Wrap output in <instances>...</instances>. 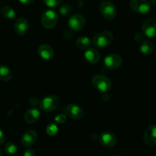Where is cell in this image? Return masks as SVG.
I'll list each match as a JSON object with an SVG mask.
<instances>
[{
    "label": "cell",
    "instance_id": "e575fe53",
    "mask_svg": "<svg viewBox=\"0 0 156 156\" xmlns=\"http://www.w3.org/2000/svg\"><path fill=\"white\" fill-rule=\"evenodd\" d=\"M77 1H79V0H77Z\"/></svg>",
    "mask_w": 156,
    "mask_h": 156
},
{
    "label": "cell",
    "instance_id": "8992f818",
    "mask_svg": "<svg viewBox=\"0 0 156 156\" xmlns=\"http://www.w3.org/2000/svg\"><path fill=\"white\" fill-rule=\"evenodd\" d=\"M130 8L139 14H146L151 10V5L147 0H130Z\"/></svg>",
    "mask_w": 156,
    "mask_h": 156
},
{
    "label": "cell",
    "instance_id": "836d02e7",
    "mask_svg": "<svg viewBox=\"0 0 156 156\" xmlns=\"http://www.w3.org/2000/svg\"><path fill=\"white\" fill-rule=\"evenodd\" d=\"M116 156H120V155H116Z\"/></svg>",
    "mask_w": 156,
    "mask_h": 156
},
{
    "label": "cell",
    "instance_id": "5bb4252c",
    "mask_svg": "<svg viewBox=\"0 0 156 156\" xmlns=\"http://www.w3.org/2000/svg\"><path fill=\"white\" fill-rule=\"evenodd\" d=\"M37 139V134L34 130L29 129L23 134L21 137V144L26 147H30L36 142Z\"/></svg>",
    "mask_w": 156,
    "mask_h": 156
},
{
    "label": "cell",
    "instance_id": "1f68e13d",
    "mask_svg": "<svg viewBox=\"0 0 156 156\" xmlns=\"http://www.w3.org/2000/svg\"><path fill=\"white\" fill-rule=\"evenodd\" d=\"M0 156H1V151H0Z\"/></svg>",
    "mask_w": 156,
    "mask_h": 156
},
{
    "label": "cell",
    "instance_id": "d4e9b609",
    "mask_svg": "<svg viewBox=\"0 0 156 156\" xmlns=\"http://www.w3.org/2000/svg\"><path fill=\"white\" fill-rule=\"evenodd\" d=\"M45 3L46 6L50 8H56L59 6L61 2V0H43Z\"/></svg>",
    "mask_w": 156,
    "mask_h": 156
},
{
    "label": "cell",
    "instance_id": "2e32d148",
    "mask_svg": "<svg viewBox=\"0 0 156 156\" xmlns=\"http://www.w3.org/2000/svg\"><path fill=\"white\" fill-rule=\"evenodd\" d=\"M29 28L28 21L24 18H19L15 23V30L19 35H24Z\"/></svg>",
    "mask_w": 156,
    "mask_h": 156
},
{
    "label": "cell",
    "instance_id": "277c9868",
    "mask_svg": "<svg viewBox=\"0 0 156 156\" xmlns=\"http://www.w3.org/2000/svg\"><path fill=\"white\" fill-rule=\"evenodd\" d=\"M59 104V98L55 95H48L41 99L40 107L44 112L50 113L56 110Z\"/></svg>",
    "mask_w": 156,
    "mask_h": 156
},
{
    "label": "cell",
    "instance_id": "ffe728a7",
    "mask_svg": "<svg viewBox=\"0 0 156 156\" xmlns=\"http://www.w3.org/2000/svg\"><path fill=\"white\" fill-rule=\"evenodd\" d=\"M1 14L4 18H8V19H14L15 18L16 14H15V10L10 6H3L1 9Z\"/></svg>",
    "mask_w": 156,
    "mask_h": 156
},
{
    "label": "cell",
    "instance_id": "7a4b0ae2",
    "mask_svg": "<svg viewBox=\"0 0 156 156\" xmlns=\"http://www.w3.org/2000/svg\"><path fill=\"white\" fill-rule=\"evenodd\" d=\"M92 85L94 88L102 93H106L111 90L112 83L111 80L103 75H94L92 78Z\"/></svg>",
    "mask_w": 156,
    "mask_h": 156
},
{
    "label": "cell",
    "instance_id": "52a82bcc",
    "mask_svg": "<svg viewBox=\"0 0 156 156\" xmlns=\"http://www.w3.org/2000/svg\"><path fill=\"white\" fill-rule=\"evenodd\" d=\"M143 33L148 38H153L156 37V19L148 18L143 22L142 26Z\"/></svg>",
    "mask_w": 156,
    "mask_h": 156
},
{
    "label": "cell",
    "instance_id": "ac0fdd59",
    "mask_svg": "<svg viewBox=\"0 0 156 156\" xmlns=\"http://www.w3.org/2000/svg\"><path fill=\"white\" fill-rule=\"evenodd\" d=\"M140 51L144 55H150L154 51V44L149 40H145L140 45Z\"/></svg>",
    "mask_w": 156,
    "mask_h": 156
},
{
    "label": "cell",
    "instance_id": "4dcf8cb0",
    "mask_svg": "<svg viewBox=\"0 0 156 156\" xmlns=\"http://www.w3.org/2000/svg\"><path fill=\"white\" fill-rule=\"evenodd\" d=\"M147 1L149 2V3H153V4L156 3V0H147Z\"/></svg>",
    "mask_w": 156,
    "mask_h": 156
},
{
    "label": "cell",
    "instance_id": "4fadbf2b",
    "mask_svg": "<svg viewBox=\"0 0 156 156\" xmlns=\"http://www.w3.org/2000/svg\"><path fill=\"white\" fill-rule=\"evenodd\" d=\"M84 57L85 60L91 64H95L98 63L100 61V54L98 51L97 49L94 47H88L85 49V51L84 53Z\"/></svg>",
    "mask_w": 156,
    "mask_h": 156
},
{
    "label": "cell",
    "instance_id": "484cf974",
    "mask_svg": "<svg viewBox=\"0 0 156 156\" xmlns=\"http://www.w3.org/2000/svg\"><path fill=\"white\" fill-rule=\"evenodd\" d=\"M66 117L65 115L63 114L57 115V116L55 117V120L57 122H59V123H63L66 121Z\"/></svg>",
    "mask_w": 156,
    "mask_h": 156
},
{
    "label": "cell",
    "instance_id": "7c38bea8",
    "mask_svg": "<svg viewBox=\"0 0 156 156\" xmlns=\"http://www.w3.org/2000/svg\"><path fill=\"white\" fill-rule=\"evenodd\" d=\"M143 140L146 145L150 146L156 145V125H151L146 128Z\"/></svg>",
    "mask_w": 156,
    "mask_h": 156
},
{
    "label": "cell",
    "instance_id": "d6986e66",
    "mask_svg": "<svg viewBox=\"0 0 156 156\" xmlns=\"http://www.w3.org/2000/svg\"><path fill=\"white\" fill-rule=\"evenodd\" d=\"M12 77V70L8 66L0 65V80L3 81H9Z\"/></svg>",
    "mask_w": 156,
    "mask_h": 156
},
{
    "label": "cell",
    "instance_id": "7402d4cb",
    "mask_svg": "<svg viewBox=\"0 0 156 156\" xmlns=\"http://www.w3.org/2000/svg\"><path fill=\"white\" fill-rule=\"evenodd\" d=\"M5 150L7 154L13 155V154H16V152L18 151V147L12 142H7L5 145Z\"/></svg>",
    "mask_w": 156,
    "mask_h": 156
},
{
    "label": "cell",
    "instance_id": "3957f363",
    "mask_svg": "<svg viewBox=\"0 0 156 156\" xmlns=\"http://www.w3.org/2000/svg\"><path fill=\"white\" fill-rule=\"evenodd\" d=\"M41 24L45 28L51 29L57 24L59 16L58 14L53 10H46L41 15Z\"/></svg>",
    "mask_w": 156,
    "mask_h": 156
},
{
    "label": "cell",
    "instance_id": "d6a6232c",
    "mask_svg": "<svg viewBox=\"0 0 156 156\" xmlns=\"http://www.w3.org/2000/svg\"><path fill=\"white\" fill-rule=\"evenodd\" d=\"M100 1H105V0H100Z\"/></svg>",
    "mask_w": 156,
    "mask_h": 156
},
{
    "label": "cell",
    "instance_id": "e0dca14e",
    "mask_svg": "<svg viewBox=\"0 0 156 156\" xmlns=\"http://www.w3.org/2000/svg\"><path fill=\"white\" fill-rule=\"evenodd\" d=\"M40 117V111L35 108L29 109L24 115V120L27 123L32 124L37 121Z\"/></svg>",
    "mask_w": 156,
    "mask_h": 156
},
{
    "label": "cell",
    "instance_id": "83f0119b",
    "mask_svg": "<svg viewBox=\"0 0 156 156\" xmlns=\"http://www.w3.org/2000/svg\"><path fill=\"white\" fill-rule=\"evenodd\" d=\"M24 156H36L35 152L32 148H27L24 152Z\"/></svg>",
    "mask_w": 156,
    "mask_h": 156
},
{
    "label": "cell",
    "instance_id": "f546056e",
    "mask_svg": "<svg viewBox=\"0 0 156 156\" xmlns=\"http://www.w3.org/2000/svg\"><path fill=\"white\" fill-rule=\"evenodd\" d=\"M20 2L21 3V4H24V5H26V6H28V5H30L33 3L34 0H19Z\"/></svg>",
    "mask_w": 156,
    "mask_h": 156
},
{
    "label": "cell",
    "instance_id": "5b68a950",
    "mask_svg": "<svg viewBox=\"0 0 156 156\" xmlns=\"http://www.w3.org/2000/svg\"><path fill=\"white\" fill-rule=\"evenodd\" d=\"M99 9L105 19L108 21H112L116 18L117 9L114 3L111 2V1H104L101 4Z\"/></svg>",
    "mask_w": 156,
    "mask_h": 156
},
{
    "label": "cell",
    "instance_id": "30bf717a",
    "mask_svg": "<svg viewBox=\"0 0 156 156\" xmlns=\"http://www.w3.org/2000/svg\"><path fill=\"white\" fill-rule=\"evenodd\" d=\"M69 27L73 31H80L85 27V19L82 15L76 14L70 17L69 20Z\"/></svg>",
    "mask_w": 156,
    "mask_h": 156
},
{
    "label": "cell",
    "instance_id": "cb8c5ba5",
    "mask_svg": "<svg viewBox=\"0 0 156 156\" xmlns=\"http://www.w3.org/2000/svg\"><path fill=\"white\" fill-rule=\"evenodd\" d=\"M73 10V7L69 4H66L59 8V12L62 15H67Z\"/></svg>",
    "mask_w": 156,
    "mask_h": 156
},
{
    "label": "cell",
    "instance_id": "8fae6325",
    "mask_svg": "<svg viewBox=\"0 0 156 156\" xmlns=\"http://www.w3.org/2000/svg\"><path fill=\"white\" fill-rule=\"evenodd\" d=\"M66 113L67 116H69L70 118L73 119H80L84 116V110H82V107L76 105V104H69L66 107Z\"/></svg>",
    "mask_w": 156,
    "mask_h": 156
},
{
    "label": "cell",
    "instance_id": "9c48e42d",
    "mask_svg": "<svg viewBox=\"0 0 156 156\" xmlns=\"http://www.w3.org/2000/svg\"><path fill=\"white\" fill-rule=\"evenodd\" d=\"M99 142L101 145L106 148H112L117 144V139L114 133L111 132H102L99 136Z\"/></svg>",
    "mask_w": 156,
    "mask_h": 156
},
{
    "label": "cell",
    "instance_id": "9a60e30c",
    "mask_svg": "<svg viewBox=\"0 0 156 156\" xmlns=\"http://www.w3.org/2000/svg\"><path fill=\"white\" fill-rule=\"evenodd\" d=\"M37 52L39 56L45 61H50L54 56V50L53 47L48 44H41L38 47Z\"/></svg>",
    "mask_w": 156,
    "mask_h": 156
},
{
    "label": "cell",
    "instance_id": "f1b7e54d",
    "mask_svg": "<svg viewBox=\"0 0 156 156\" xmlns=\"http://www.w3.org/2000/svg\"><path fill=\"white\" fill-rule=\"evenodd\" d=\"M5 134L2 130L0 128V145L2 144L5 142Z\"/></svg>",
    "mask_w": 156,
    "mask_h": 156
},
{
    "label": "cell",
    "instance_id": "6da1fadb",
    "mask_svg": "<svg viewBox=\"0 0 156 156\" xmlns=\"http://www.w3.org/2000/svg\"><path fill=\"white\" fill-rule=\"evenodd\" d=\"M114 41V35L111 32L104 31L97 34L93 38L94 47L97 48H105L108 47Z\"/></svg>",
    "mask_w": 156,
    "mask_h": 156
},
{
    "label": "cell",
    "instance_id": "ba28073f",
    "mask_svg": "<svg viewBox=\"0 0 156 156\" xmlns=\"http://www.w3.org/2000/svg\"><path fill=\"white\" fill-rule=\"evenodd\" d=\"M123 59L117 54L111 53L107 55L104 61V64L106 67L109 69H117L122 65Z\"/></svg>",
    "mask_w": 156,
    "mask_h": 156
},
{
    "label": "cell",
    "instance_id": "603a6c76",
    "mask_svg": "<svg viewBox=\"0 0 156 156\" xmlns=\"http://www.w3.org/2000/svg\"><path fill=\"white\" fill-rule=\"evenodd\" d=\"M46 132H47V135H49L50 136H55L56 135H57L58 132H59V128L55 124L50 123L47 126Z\"/></svg>",
    "mask_w": 156,
    "mask_h": 156
},
{
    "label": "cell",
    "instance_id": "44dd1931",
    "mask_svg": "<svg viewBox=\"0 0 156 156\" xmlns=\"http://www.w3.org/2000/svg\"><path fill=\"white\" fill-rule=\"evenodd\" d=\"M91 45V40L86 36L79 37L76 40V46L80 49H87L90 47Z\"/></svg>",
    "mask_w": 156,
    "mask_h": 156
},
{
    "label": "cell",
    "instance_id": "4316f807",
    "mask_svg": "<svg viewBox=\"0 0 156 156\" xmlns=\"http://www.w3.org/2000/svg\"><path fill=\"white\" fill-rule=\"evenodd\" d=\"M144 36L143 33H137L136 34L135 36H134V40H135L136 42H140V41H143L144 39Z\"/></svg>",
    "mask_w": 156,
    "mask_h": 156
}]
</instances>
